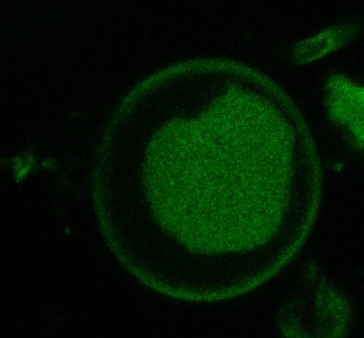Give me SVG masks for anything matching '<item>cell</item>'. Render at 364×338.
Masks as SVG:
<instances>
[{"label":"cell","mask_w":364,"mask_h":338,"mask_svg":"<svg viewBox=\"0 0 364 338\" xmlns=\"http://www.w3.org/2000/svg\"><path fill=\"white\" fill-rule=\"evenodd\" d=\"M93 200L108 246L147 286L224 300L281 270L312 228L321 168L297 105L255 67L195 58L117 104Z\"/></svg>","instance_id":"1"}]
</instances>
